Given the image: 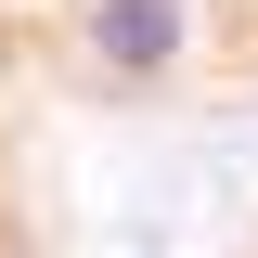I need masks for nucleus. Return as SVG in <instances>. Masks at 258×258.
<instances>
[{"label": "nucleus", "mask_w": 258, "mask_h": 258, "mask_svg": "<svg viewBox=\"0 0 258 258\" xmlns=\"http://www.w3.org/2000/svg\"><path fill=\"white\" fill-rule=\"evenodd\" d=\"M0 258H39V245H26V220H0Z\"/></svg>", "instance_id": "obj_2"}, {"label": "nucleus", "mask_w": 258, "mask_h": 258, "mask_svg": "<svg viewBox=\"0 0 258 258\" xmlns=\"http://www.w3.org/2000/svg\"><path fill=\"white\" fill-rule=\"evenodd\" d=\"M64 52L91 91H168L194 64V0H64Z\"/></svg>", "instance_id": "obj_1"}]
</instances>
